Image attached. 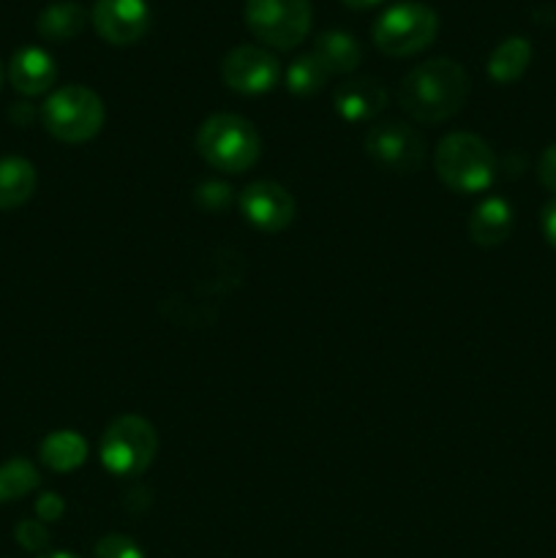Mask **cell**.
<instances>
[{
    "mask_svg": "<svg viewBox=\"0 0 556 558\" xmlns=\"http://www.w3.org/2000/svg\"><path fill=\"white\" fill-rule=\"evenodd\" d=\"M63 510H65V505H63V499H60L58 494H41V496H38L36 512H38V521H41V523L58 521V518L63 515Z\"/></svg>",
    "mask_w": 556,
    "mask_h": 558,
    "instance_id": "26",
    "label": "cell"
},
{
    "mask_svg": "<svg viewBox=\"0 0 556 558\" xmlns=\"http://www.w3.org/2000/svg\"><path fill=\"white\" fill-rule=\"evenodd\" d=\"M158 452V434L140 414L112 420L101 436V463L114 477H140Z\"/></svg>",
    "mask_w": 556,
    "mask_h": 558,
    "instance_id": "6",
    "label": "cell"
},
{
    "mask_svg": "<svg viewBox=\"0 0 556 558\" xmlns=\"http://www.w3.org/2000/svg\"><path fill=\"white\" fill-rule=\"evenodd\" d=\"M333 104L343 120L365 123V120H374L376 114H382V109L387 107V90L371 76H352L336 87Z\"/></svg>",
    "mask_w": 556,
    "mask_h": 558,
    "instance_id": "13",
    "label": "cell"
},
{
    "mask_svg": "<svg viewBox=\"0 0 556 558\" xmlns=\"http://www.w3.org/2000/svg\"><path fill=\"white\" fill-rule=\"evenodd\" d=\"M314 54L330 76L352 74L360 65V60H363V49H360L358 38L347 31L319 33L314 41Z\"/></svg>",
    "mask_w": 556,
    "mask_h": 558,
    "instance_id": "15",
    "label": "cell"
},
{
    "mask_svg": "<svg viewBox=\"0 0 556 558\" xmlns=\"http://www.w3.org/2000/svg\"><path fill=\"white\" fill-rule=\"evenodd\" d=\"M14 537L22 548L33 550V554H44L49 548V532L41 521H22L14 529Z\"/></svg>",
    "mask_w": 556,
    "mask_h": 558,
    "instance_id": "23",
    "label": "cell"
},
{
    "mask_svg": "<svg viewBox=\"0 0 556 558\" xmlns=\"http://www.w3.org/2000/svg\"><path fill=\"white\" fill-rule=\"evenodd\" d=\"M221 80L229 90L243 93V96H262V93H270L278 85L281 63L265 47L240 44L223 58Z\"/></svg>",
    "mask_w": 556,
    "mask_h": 558,
    "instance_id": "9",
    "label": "cell"
},
{
    "mask_svg": "<svg viewBox=\"0 0 556 558\" xmlns=\"http://www.w3.org/2000/svg\"><path fill=\"white\" fill-rule=\"evenodd\" d=\"M327 80H330V74L316 60L314 52L300 54L287 69V87L292 96H314V93H319L327 85Z\"/></svg>",
    "mask_w": 556,
    "mask_h": 558,
    "instance_id": "20",
    "label": "cell"
},
{
    "mask_svg": "<svg viewBox=\"0 0 556 558\" xmlns=\"http://www.w3.org/2000/svg\"><path fill=\"white\" fill-rule=\"evenodd\" d=\"M3 76H5V71H3V63H0V87H3Z\"/></svg>",
    "mask_w": 556,
    "mask_h": 558,
    "instance_id": "30",
    "label": "cell"
},
{
    "mask_svg": "<svg viewBox=\"0 0 556 558\" xmlns=\"http://www.w3.org/2000/svg\"><path fill=\"white\" fill-rule=\"evenodd\" d=\"M55 80H58V65L41 47H22L9 60V82L22 96H41L52 90Z\"/></svg>",
    "mask_w": 556,
    "mask_h": 558,
    "instance_id": "12",
    "label": "cell"
},
{
    "mask_svg": "<svg viewBox=\"0 0 556 558\" xmlns=\"http://www.w3.org/2000/svg\"><path fill=\"white\" fill-rule=\"evenodd\" d=\"M365 153L376 167L387 169V172L412 174L425 163L428 145H425L423 134L409 123L387 120L365 134Z\"/></svg>",
    "mask_w": 556,
    "mask_h": 558,
    "instance_id": "8",
    "label": "cell"
},
{
    "mask_svg": "<svg viewBox=\"0 0 556 558\" xmlns=\"http://www.w3.org/2000/svg\"><path fill=\"white\" fill-rule=\"evenodd\" d=\"M85 22L87 11L80 3H74V0H58V3H49L38 14L36 27L47 41H71V38H76L85 31Z\"/></svg>",
    "mask_w": 556,
    "mask_h": 558,
    "instance_id": "18",
    "label": "cell"
},
{
    "mask_svg": "<svg viewBox=\"0 0 556 558\" xmlns=\"http://www.w3.org/2000/svg\"><path fill=\"white\" fill-rule=\"evenodd\" d=\"M341 3H347L349 9H371V5H379L382 0H341Z\"/></svg>",
    "mask_w": 556,
    "mask_h": 558,
    "instance_id": "28",
    "label": "cell"
},
{
    "mask_svg": "<svg viewBox=\"0 0 556 558\" xmlns=\"http://www.w3.org/2000/svg\"><path fill=\"white\" fill-rule=\"evenodd\" d=\"M232 202V191L221 183H205L196 189V205L205 210H223Z\"/></svg>",
    "mask_w": 556,
    "mask_h": 558,
    "instance_id": "24",
    "label": "cell"
},
{
    "mask_svg": "<svg viewBox=\"0 0 556 558\" xmlns=\"http://www.w3.org/2000/svg\"><path fill=\"white\" fill-rule=\"evenodd\" d=\"M434 169L450 191L480 194L496 180V156L478 134L456 131L436 145Z\"/></svg>",
    "mask_w": 556,
    "mask_h": 558,
    "instance_id": "3",
    "label": "cell"
},
{
    "mask_svg": "<svg viewBox=\"0 0 556 558\" xmlns=\"http://www.w3.org/2000/svg\"><path fill=\"white\" fill-rule=\"evenodd\" d=\"M38 483H41L38 469L25 458H14V461L0 466V501L22 499V496L33 494Z\"/></svg>",
    "mask_w": 556,
    "mask_h": 558,
    "instance_id": "21",
    "label": "cell"
},
{
    "mask_svg": "<svg viewBox=\"0 0 556 558\" xmlns=\"http://www.w3.org/2000/svg\"><path fill=\"white\" fill-rule=\"evenodd\" d=\"M436 33H439L436 11L418 0H403L376 16L371 38L379 52L390 54V58H409V54H418L431 47Z\"/></svg>",
    "mask_w": 556,
    "mask_h": 558,
    "instance_id": "4",
    "label": "cell"
},
{
    "mask_svg": "<svg viewBox=\"0 0 556 558\" xmlns=\"http://www.w3.org/2000/svg\"><path fill=\"white\" fill-rule=\"evenodd\" d=\"M38 458L52 472H74L87 461V441L76 430H52L49 436H44Z\"/></svg>",
    "mask_w": 556,
    "mask_h": 558,
    "instance_id": "17",
    "label": "cell"
},
{
    "mask_svg": "<svg viewBox=\"0 0 556 558\" xmlns=\"http://www.w3.org/2000/svg\"><path fill=\"white\" fill-rule=\"evenodd\" d=\"M311 0H245V25L273 49H294L311 31Z\"/></svg>",
    "mask_w": 556,
    "mask_h": 558,
    "instance_id": "7",
    "label": "cell"
},
{
    "mask_svg": "<svg viewBox=\"0 0 556 558\" xmlns=\"http://www.w3.org/2000/svg\"><path fill=\"white\" fill-rule=\"evenodd\" d=\"M96 558H145L140 545L125 534H107L96 543Z\"/></svg>",
    "mask_w": 556,
    "mask_h": 558,
    "instance_id": "22",
    "label": "cell"
},
{
    "mask_svg": "<svg viewBox=\"0 0 556 558\" xmlns=\"http://www.w3.org/2000/svg\"><path fill=\"white\" fill-rule=\"evenodd\" d=\"M537 178L551 194H556V145L545 147L543 156L537 161Z\"/></svg>",
    "mask_w": 556,
    "mask_h": 558,
    "instance_id": "25",
    "label": "cell"
},
{
    "mask_svg": "<svg viewBox=\"0 0 556 558\" xmlns=\"http://www.w3.org/2000/svg\"><path fill=\"white\" fill-rule=\"evenodd\" d=\"M38 558H76V556H71V554H63V550H55V554H41Z\"/></svg>",
    "mask_w": 556,
    "mask_h": 558,
    "instance_id": "29",
    "label": "cell"
},
{
    "mask_svg": "<svg viewBox=\"0 0 556 558\" xmlns=\"http://www.w3.org/2000/svg\"><path fill=\"white\" fill-rule=\"evenodd\" d=\"M469 96V76L461 63L450 58H434L414 65L398 87L403 112L418 123H442L461 112Z\"/></svg>",
    "mask_w": 556,
    "mask_h": 558,
    "instance_id": "1",
    "label": "cell"
},
{
    "mask_svg": "<svg viewBox=\"0 0 556 558\" xmlns=\"http://www.w3.org/2000/svg\"><path fill=\"white\" fill-rule=\"evenodd\" d=\"M238 205L245 221L267 234L283 232L294 221V210H298L294 196L273 180H256V183L245 185Z\"/></svg>",
    "mask_w": 556,
    "mask_h": 558,
    "instance_id": "10",
    "label": "cell"
},
{
    "mask_svg": "<svg viewBox=\"0 0 556 558\" xmlns=\"http://www.w3.org/2000/svg\"><path fill=\"white\" fill-rule=\"evenodd\" d=\"M512 232V207L501 196H488L469 216V238L483 248L501 245Z\"/></svg>",
    "mask_w": 556,
    "mask_h": 558,
    "instance_id": "14",
    "label": "cell"
},
{
    "mask_svg": "<svg viewBox=\"0 0 556 558\" xmlns=\"http://www.w3.org/2000/svg\"><path fill=\"white\" fill-rule=\"evenodd\" d=\"M104 101L85 85L58 87L41 107V123L55 140L80 145L104 129Z\"/></svg>",
    "mask_w": 556,
    "mask_h": 558,
    "instance_id": "5",
    "label": "cell"
},
{
    "mask_svg": "<svg viewBox=\"0 0 556 558\" xmlns=\"http://www.w3.org/2000/svg\"><path fill=\"white\" fill-rule=\"evenodd\" d=\"M196 153L207 167L216 172L240 174L249 172L256 161H259L262 140L259 131L251 120L240 118V114H213L196 131Z\"/></svg>",
    "mask_w": 556,
    "mask_h": 558,
    "instance_id": "2",
    "label": "cell"
},
{
    "mask_svg": "<svg viewBox=\"0 0 556 558\" xmlns=\"http://www.w3.org/2000/svg\"><path fill=\"white\" fill-rule=\"evenodd\" d=\"M90 20L104 41L125 47V44H136L147 33L150 5L147 0H96Z\"/></svg>",
    "mask_w": 556,
    "mask_h": 558,
    "instance_id": "11",
    "label": "cell"
},
{
    "mask_svg": "<svg viewBox=\"0 0 556 558\" xmlns=\"http://www.w3.org/2000/svg\"><path fill=\"white\" fill-rule=\"evenodd\" d=\"M529 63H532V44L523 36H510L491 52L488 76L501 85H510V82L521 80Z\"/></svg>",
    "mask_w": 556,
    "mask_h": 558,
    "instance_id": "19",
    "label": "cell"
},
{
    "mask_svg": "<svg viewBox=\"0 0 556 558\" xmlns=\"http://www.w3.org/2000/svg\"><path fill=\"white\" fill-rule=\"evenodd\" d=\"M540 221H543L545 240H548V243L556 248V196L543 207V216H540Z\"/></svg>",
    "mask_w": 556,
    "mask_h": 558,
    "instance_id": "27",
    "label": "cell"
},
{
    "mask_svg": "<svg viewBox=\"0 0 556 558\" xmlns=\"http://www.w3.org/2000/svg\"><path fill=\"white\" fill-rule=\"evenodd\" d=\"M38 174L27 158H0V210H16L36 194Z\"/></svg>",
    "mask_w": 556,
    "mask_h": 558,
    "instance_id": "16",
    "label": "cell"
}]
</instances>
